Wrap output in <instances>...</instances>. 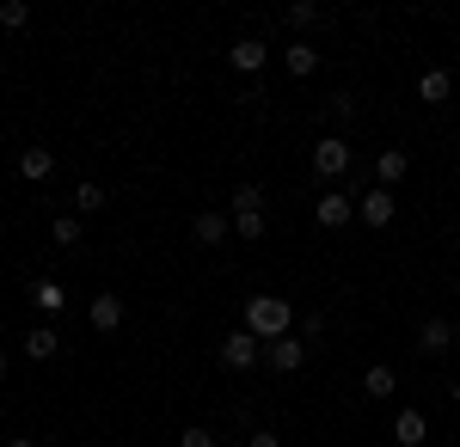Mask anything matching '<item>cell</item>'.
Returning <instances> with one entry per match:
<instances>
[{"label":"cell","instance_id":"obj_1","mask_svg":"<svg viewBox=\"0 0 460 447\" xmlns=\"http://www.w3.org/2000/svg\"><path fill=\"white\" fill-rule=\"evenodd\" d=\"M288 325H295L288 301H277V294H252V301H246V331L258 337V344H277V337H288Z\"/></svg>","mask_w":460,"mask_h":447},{"label":"cell","instance_id":"obj_2","mask_svg":"<svg viewBox=\"0 0 460 447\" xmlns=\"http://www.w3.org/2000/svg\"><path fill=\"white\" fill-rule=\"evenodd\" d=\"M221 362H227L234 374H252V368L264 362V344H258V337H252L246 325H240L234 337H221Z\"/></svg>","mask_w":460,"mask_h":447},{"label":"cell","instance_id":"obj_3","mask_svg":"<svg viewBox=\"0 0 460 447\" xmlns=\"http://www.w3.org/2000/svg\"><path fill=\"white\" fill-rule=\"evenodd\" d=\"M314 172L319 178H344V172H350V141H344V136L314 141Z\"/></svg>","mask_w":460,"mask_h":447},{"label":"cell","instance_id":"obj_4","mask_svg":"<svg viewBox=\"0 0 460 447\" xmlns=\"http://www.w3.org/2000/svg\"><path fill=\"white\" fill-rule=\"evenodd\" d=\"M301 362H307V344H301V337H277V344H264V368H270V374H295Z\"/></svg>","mask_w":460,"mask_h":447},{"label":"cell","instance_id":"obj_5","mask_svg":"<svg viewBox=\"0 0 460 447\" xmlns=\"http://www.w3.org/2000/svg\"><path fill=\"white\" fill-rule=\"evenodd\" d=\"M314 221L325 227V233H338V227H350V221H356V203H350V197H319Z\"/></svg>","mask_w":460,"mask_h":447},{"label":"cell","instance_id":"obj_6","mask_svg":"<svg viewBox=\"0 0 460 447\" xmlns=\"http://www.w3.org/2000/svg\"><path fill=\"white\" fill-rule=\"evenodd\" d=\"M227 62H234V74H264V37H240L227 49Z\"/></svg>","mask_w":460,"mask_h":447},{"label":"cell","instance_id":"obj_7","mask_svg":"<svg viewBox=\"0 0 460 447\" xmlns=\"http://www.w3.org/2000/svg\"><path fill=\"white\" fill-rule=\"evenodd\" d=\"M424 435H429V416L424 411H399V416H393V442H399V447H424Z\"/></svg>","mask_w":460,"mask_h":447},{"label":"cell","instance_id":"obj_8","mask_svg":"<svg viewBox=\"0 0 460 447\" xmlns=\"http://www.w3.org/2000/svg\"><path fill=\"white\" fill-rule=\"evenodd\" d=\"M227 233H234V221H227V215H215V208L190 221V240H197V245H221Z\"/></svg>","mask_w":460,"mask_h":447},{"label":"cell","instance_id":"obj_9","mask_svg":"<svg viewBox=\"0 0 460 447\" xmlns=\"http://www.w3.org/2000/svg\"><path fill=\"white\" fill-rule=\"evenodd\" d=\"M19 178H31V184L56 178V153H49V147H25V153H19Z\"/></svg>","mask_w":460,"mask_h":447},{"label":"cell","instance_id":"obj_10","mask_svg":"<svg viewBox=\"0 0 460 447\" xmlns=\"http://www.w3.org/2000/svg\"><path fill=\"white\" fill-rule=\"evenodd\" d=\"M356 215H362L368 227H387L393 221V190H368V197L356 203Z\"/></svg>","mask_w":460,"mask_h":447},{"label":"cell","instance_id":"obj_11","mask_svg":"<svg viewBox=\"0 0 460 447\" xmlns=\"http://www.w3.org/2000/svg\"><path fill=\"white\" fill-rule=\"evenodd\" d=\"M448 92H455V74H448V68H429L424 80H418V99H424V104H442Z\"/></svg>","mask_w":460,"mask_h":447},{"label":"cell","instance_id":"obj_12","mask_svg":"<svg viewBox=\"0 0 460 447\" xmlns=\"http://www.w3.org/2000/svg\"><path fill=\"white\" fill-rule=\"evenodd\" d=\"M405 172H411V160H405L399 147H387V153L375 160V178H381V190H393V184H399V178H405Z\"/></svg>","mask_w":460,"mask_h":447},{"label":"cell","instance_id":"obj_13","mask_svg":"<svg viewBox=\"0 0 460 447\" xmlns=\"http://www.w3.org/2000/svg\"><path fill=\"white\" fill-rule=\"evenodd\" d=\"M117 325H123V301H117V294H99V301H93V331H117Z\"/></svg>","mask_w":460,"mask_h":447},{"label":"cell","instance_id":"obj_14","mask_svg":"<svg viewBox=\"0 0 460 447\" xmlns=\"http://www.w3.org/2000/svg\"><path fill=\"white\" fill-rule=\"evenodd\" d=\"M418 344H424L429 355H442V349L455 344V325H448V319H424V331H418Z\"/></svg>","mask_w":460,"mask_h":447},{"label":"cell","instance_id":"obj_15","mask_svg":"<svg viewBox=\"0 0 460 447\" xmlns=\"http://www.w3.org/2000/svg\"><path fill=\"white\" fill-rule=\"evenodd\" d=\"M25 355H31V362H49V355H56V331H49V325H31V331H25Z\"/></svg>","mask_w":460,"mask_h":447},{"label":"cell","instance_id":"obj_16","mask_svg":"<svg viewBox=\"0 0 460 447\" xmlns=\"http://www.w3.org/2000/svg\"><path fill=\"white\" fill-rule=\"evenodd\" d=\"M283 62H288V74H295V80H307V74H314V68H319V56H314V43H295V49H288Z\"/></svg>","mask_w":460,"mask_h":447},{"label":"cell","instance_id":"obj_17","mask_svg":"<svg viewBox=\"0 0 460 447\" xmlns=\"http://www.w3.org/2000/svg\"><path fill=\"white\" fill-rule=\"evenodd\" d=\"M393 386H399V374H393V368H368V374H362V392H368V399H387Z\"/></svg>","mask_w":460,"mask_h":447},{"label":"cell","instance_id":"obj_18","mask_svg":"<svg viewBox=\"0 0 460 447\" xmlns=\"http://www.w3.org/2000/svg\"><path fill=\"white\" fill-rule=\"evenodd\" d=\"M234 233H240V240H264V208H246V215H234Z\"/></svg>","mask_w":460,"mask_h":447},{"label":"cell","instance_id":"obj_19","mask_svg":"<svg viewBox=\"0 0 460 447\" xmlns=\"http://www.w3.org/2000/svg\"><path fill=\"white\" fill-rule=\"evenodd\" d=\"M0 25H6V31H25V25H31V6H25V0H6V6H0Z\"/></svg>","mask_w":460,"mask_h":447},{"label":"cell","instance_id":"obj_20","mask_svg":"<svg viewBox=\"0 0 460 447\" xmlns=\"http://www.w3.org/2000/svg\"><path fill=\"white\" fill-rule=\"evenodd\" d=\"M74 203H80V215H99V208H105V184H80Z\"/></svg>","mask_w":460,"mask_h":447},{"label":"cell","instance_id":"obj_21","mask_svg":"<svg viewBox=\"0 0 460 447\" xmlns=\"http://www.w3.org/2000/svg\"><path fill=\"white\" fill-rule=\"evenodd\" d=\"M80 233H86V227H80V221H68V215L49 227V240H56V245H80Z\"/></svg>","mask_w":460,"mask_h":447},{"label":"cell","instance_id":"obj_22","mask_svg":"<svg viewBox=\"0 0 460 447\" xmlns=\"http://www.w3.org/2000/svg\"><path fill=\"white\" fill-rule=\"evenodd\" d=\"M246 208H264V190H258V184H240V190H234V215H246Z\"/></svg>","mask_w":460,"mask_h":447},{"label":"cell","instance_id":"obj_23","mask_svg":"<svg viewBox=\"0 0 460 447\" xmlns=\"http://www.w3.org/2000/svg\"><path fill=\"white\" fill-rule=\"evenodd\" d=\"M178 447H215V429H203V423H190V429L178 435Z\"/></svg>","mask_w":460,"mask_h":447},{"label":"cell","instance_id":"obj_24","mask_svg":"<svg viewBox=\"0 0 460 447\" xmlns=\"http://www.w3.org/2000/svg\"><path fill=\"white\" fill-rule=\"evenodd\" d=\"M319 19V6H307V0H295V6H288V25H314Z\"/></svg>","mask_w":460,"mask_h":447},{"label":"cell","instance_id":"obj_25","mask_svg":"<svg viewBox=\"0 0 460 447\" xmlns=\"http://www.w3.org/2000/svg\"><path fill=\"white\" fill-rule=\"evenodd\" d=\"M246 447H283V442H277V429H258V435H252Z\"/></svg>","mask_w":460,"mask_h":447},{"label":"cell","instance_id":"obj_26","mask_svg":"<svg viewBox=\"0 0 460 447\" xmlns=\"http://www.w3.org/2000/svg\"><path fill=\"white\" fill-rule=\"evenodd\" d=\"M0 380H6V355H0Z\"/></svg>","mask_w":460,"mask_h":447},{"label":"cell","instance_id":"obj_27","mask_svg":"<svg viewBox=\"0 0 460 447\" xmlns=\"http://www.w3.org/2000/svg\"><path fill=\"white\" fill-rule=\"evenodd\" d=\"M455 405H460V380H455Z\"/></svg>","mask_w":460,"mask_h":447},{"label":"cell","instance_id":"obj_28","mask_svg":"<svg viewBox=\"0 0 460 447\" xmlns=\"http://www.w3.org/2000/svg\"><path fill=\"white\" fill-rule=\"evenodd\" d=\"M6 447H31V442H6Z\"/></svg>","mask_w":460,"mask_h":447}]
</instances>
